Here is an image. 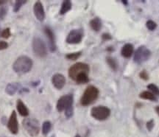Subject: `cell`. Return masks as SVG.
<instances>
[{
	"label": "cell",
	"mask_w": 159,
	"mask_h": 137,
	"mask_svg": "<svg viewBox=\"0 0 159 137\" xmlns=\"http://www.w3.org/2000/svg\"><path fill=\"white\" fill-rule=\"evenodd\" d=\"M33 61L29 57L22 55L18 57L13 63V69L18 74H25L29 72L33 67Z\"/></svg>",
	"instance_id": "obj_1"
},
{
	"label": "cell",
	"mask_w": 159,
	"mask_h": 137,
	"mask_svg": "<svg viewBox=\"0 0 159 137\" xmlns=\"http://www.w3.org/2000/svg\"><path fill=\"white\" fill-rule=\"evenodd\" d=\"M73 95L67 94L61 97L57 103V109L58 112L65 111V115L68 118L73 115Z\"/></svg>",
	"instance_id": "obj_2"
},
{
	"label": "cell",
	"mask_w": 159,
	"mask_h": 137,
	"mask_svg": "<svg viewBox=\"0 0 159 137\" xmlns=\"http://www.w3.org/2000/svg\"><path fill=\"white\" fill-rule=\"evenodd\" d=\"M99 95V90L95 86H89L85 89L81 97L80 103L83 106H89L97 100Z\"/></svg>",
	"instance_id": "obj_3"
},
{
	"label": "cell",
	"mask_w": 159,
	"mask_h": 137,
	"mask_svg": "<svg viewBox=\"0 0 159 137\" xmlns=\"http://www.w3.org/2000/svg\"><path fill=\"white\" fill-rule=\"evenodd\" d=\"M23 126L31 136H36L39 134L40 125L35 118H26L23 121Z\"/></svg>",
	"instance_id": "obj_4"
},
{
	"label": "cell",
	"mask_w": 159,
	"mask_h": 137,
	"mask_svg": "<svg viewBox=\"0 0 159 137\" xmlns=\"http://www.w3.org/2000/svg\"><path fill=\"white\" fill-rule=\"evenodd\" d=\"M89 66L86 63H77L70 67L69 70V75L72 80H75L76 77L81 73H89Z\"/></svg>",
	"instance_id": "obj_5"
},
{
	"label": "cell",
	"mask_w": 159,
	"mask_h": 137,
	"mask_svg": "<svg viewBox=\"0 0 159 137\" xmlns=\"http://www.w3.org/2000/svg\"><path fill=\"white\" fill-rule=\"evenodd\" d=\"M32 46H33V52L38 57H43L47 55V47H46L44 42L40 38H34L33 43H32Z\"/></svg>",
	"instance_id": "obj_6"
},
{
	"label": "cell",
	"mask_w": 159,
	"mask_h": 137,
	"mask_svg": "<svg viewBox=\"0 0 159 137\" xmlns=\"http://www.w3.org/2000/svg\"><path fill=\"white\" fill-rule=\"evenodd\" d=\"M91 116L97 120H105L110 116V109L105 106L94 107L91 109Z\"/></svg>",
	"instance_id": "obj_7"
},
{
	"label": "cell",
	"mask_w": 159,
	"mask_h": 137,
	"mask_svg": "<svg viewBox=\"0 0 159 137\" xmlns=\"http://www.w3.org/2000/svg\"><path fill=\"white\" fill-rule=\"evenodd\" d=\"M151 53L144 46H142L137 49L134 55V61L138 63H142L148 61L150 57Z\"/></svg>",
	"instance_id": "obj_8"
},
{
	"label": "cell",
	"mask_w": 159,
	"mask_h": 137,
	"mask_svg": "<svg viewBox=\"0 0 159 137\" xmlns=\"http://www.w3.org/2000/svg\"><path fill=\"white\" fill-rule=\"evenodd\" d=\"M83 32L80 30H73L69 33L66 38V42L71 44L79 43L83 39Z\"/></svg>",
	"instance_id": "obj_9"
},
{
	"label": "cell",
	"mask_w": 159,
	"mask_h": 137,
	"mask_svg": "<svg viewBox=\"0 0 159 137\" xmlns=\"http://www.w3.org/2000/svg\"><path fill=\"white\" fill-rule=\"evenodd\" d=\"M7 128L13 134H16L19 131V123H18L16 113L15 111H13L10 116L8 122H7Z\"/></svg>",
	"instance_id": "obj_10"
},
{
	"label": "cell",
	"mask_w": 159,
	"mask_h": 137,
	"mask_svg": "<svg viewBox=\"0 0 159 137\" xmlns=\"http://www.w3.org/2000/svg\"><path fill=\"white\" fill-rule=\"evenodd\" d=\"M33 11H34L35 17L40 21H43L45 19V12L43 10V7L41 2L38 1L35 3L33 7Z\"/></svg>",
	"instance_id": "obj_11"
},
{
	"label": "cell",
	"mask_w": 159,
	"mask_h": 137,
	"mask_svg": "<svg viewBox=\"0 0 159 137\" xmlns=\"http://www.w3.org/2000/svg\"><path fill=\"white\" fill-rule=\"evenodd\" d=\"M52 82L54 86L57 89H61L66 83V78L63 75L55 74L52 78Z\"/></svg>",
	"instance_id": "obj_12"
},
{
	"label": "cell",
	"mask_w": 159,
	"mask_h": 137,
	"mask_svg": "<svg viewBox=\"0 0 159 137\" xmlns=\"http://www.w3.org/2000/svg\"><path fill=\"white\" fill-rule=\"evenodd\" d=\"M44 32L47 35V36L49 39V48L52 52H54L56 49V45H55V36L53 34L52 31L48 27H46L44 30Z\"/></svg>",
	"instance_id": "obj_13"
},
{
	"label": "cell",
	"mask_w": 159,
	"mask_h": 137,
	"mask_svg": "<svg viewBox=\"0 0 159 137\" xmlns=\"http://www.w3.org/2000/svg\"><path fill=\"white\" fill-rule=\"evenodd\" d=\"M21 89V85L19 83H11L7 84V86L5 88V92L8 95H13Z\"/></svg>",
	"instance_id": "obj_14"
},
{
	"label": "cell",
	"mask_w": 159,
	"mask_h": 137,
	"mask_svg": "<svg viewBox=\"0 0 159 137\" xmlns=\"http://www.w3.org/2000/svg\"><path fill=\"white\" fill-rule=\"evenodd\" d=\"M17 110L21 116H27L29 114V111L22 101L19 100L17 102Z\"/></svg>",
	"instance_id": "obj_15"
},
{
	"label": "cell",
	"mask_w": 159,
	"mask_h": 137,
	"mask_svg": "<svg viewBox=\"0 0 159 137\" xmlns=\"http://www.w3.org/2000/svg\"><path fill=\"white\" fill-rule=\"evenodd\" d=\"M134 53V47L130 43L125 44L122 49V55L125 57H130Z\"/></svg>",
	"instance_id": "obj_16"
},
{
	"label": "cell",
	"mask_w": 159,
	"mask_h": 137,
	"mask_svg": "<svg viewBox=\"0 0 159 137\" xmlns=\"http://www.w3.org/2000/svg\"><path fill=\"white\" fill-rule=\"evenodd\" d=\"M89 80L88 73H81L78 76L76 77L75 81L78 83V84H84V83H88Z\"/></svg>",
	"instance_id": "obj_17"
},
{
	"label": "cell",
	"mask_w": 159,
	"mask_h": 137,
	"mask_svg": "<svg viewBox=\"0 0 159 137\" xmlns=\"http://www.w3.org/2000/svg\"><path fill=\"white\" fill-rule=\"evenodd\" d=\"M71 8V2L69 0H66L62 4V6H61V11H60V13L61 15L65 14L66 13L69 11H70Z\"/></svg>",
	"instance_id": "obj_18"
},
{
	"label": "cell",
	"mask_w": 159,
	"mask_h": 137,
	"mask_svg": "<svg viewBox=\"0 0 159 137\" xmlns=\"http://www.w3.org/2000/svg\"><path fill=\"white\" fill-rule=\"evenodd\" d=\"M91 27L95 31H99L102 27V23H101L100 19L98 18H95L90 21Z\"/></svg>",
	"instance_id": "obj_19"
},
{
	"label": "cell",
	"mask_w": 159,
	"mask_h": 137,
	"mask_svg": "<svg viewBox=\"0 0 159 137\" xmlns=\"http://www.w3.org/2000/svg\"><path fill=\"white\" fill-rule=\"evenodd\" d=\"M141 98L145 99V100H156V97L154 94L150 91H144V92L141 93L140 95Z\"/></svg>",
	"instance_id": "obj_20"
},
{
	"label": "cell",
	"mask_w": 159,
	"mask_h": 137,
	"mask_svg": "<svg viewBox=\"0 0 159 137\" xmlns=\"http://www.w3.org/2000/svg\"><path fill=\"white\" fill-rule=\"evenodd\" d=\"M51 123L49 121H46L43 122L42 127V132L43 135H47L49 134V132L51 130Z\"/></svg>",
	"instance_id": "obj_21"
},
{
	"label": "cell",
	"mask_w": 159,
	"mask_h": 137,
	"mask_svg": "<svg viewBox=\"0 0 159 137\" xmlns=\"http://www.w3.org/2000/svg\"><path fill=\"white\" fill-rule=\"evenodd\" d=\"M27 3V1H16L15 2V5L13 6V11L14 12H18L22 7L24 4Z\"/></svg>",
	"instance_id": "obj_22"
},
{
	"label": "cell",
	"mask_w": 159,
	"mask_h": 137,
	"mask_svg": "<svg viewBox=\"0 0 159 137\" xmlns=\"http://www.w3.org/2000/svg\"><path fill=\"white\" fill-rule=\"evenodd\" d=\"M107 62H108L109 66H110L111 68L114 69V70H116L117 68V63L114 59L111 58V57H108V58H107Z\"/></svg>",
	"instance_id": "obj_23"
},
{
	"label": "cell",
	"mask_w": 159,
	"mask_h": 137,
	"mask_svg": "<svg viewBox=\"0 0 159 137\" xmlns=\"http://www.w3.org/2000/svg\"><path fill=\"white\" fill-rule=\"evenodd\" d=\"M81 53H71V54H68L66 55V58L69 59V60H72L75 61L76 59L78 58V57L80 56Z\"/></svg>",
	"instance_id": "obj_24"
},
{
	"label": "cell",
	"mask_w": 159,
	"mask_h": 137,
	"mask_svg": "<svg viewBox=\"0 0 159 137\" xmlns=\"http://www.w3.org/2000/svg\"><path fill=\"white\" fill-rule=\"evenodd\" d=\"M148 88L150 89L151 91H152V94L159 95V89L156 86V85L150 84V85H148Z\"/></svg>",
	"instance_id": "obj_25"
},
{
	"label": "cell",
	"mask_w": 159,
	"mask_h": 137,
	"mask_svg": "<svg viewBox=\"0 0 159 137\" xmlns=\"http://www.w3.org/2000/svg\"><path fill=\"white\" fill-rule=\"evenodd\" d=\"M146 25H147V27H148V28L150 30H154L156 29V27H157L156 23L155 22V21H152V20L148 21V22H147Z\"/></svg>",
	"instance_id": "obj_26"
},
{
	"label": "cell",
	"mask_w": 159,
	"mask_h": 137,
	"mask_svg": "<svg viewBox=\"0 0 159 137\" xmlns=\"http://www.w3.org/2000/svg\"><path fill=\"white\" fill-rule=\"evenodd\" d=\"M1 36L4 39H8L11 36V30H10V28L7 27V28L3 30L2 32L1 33Z\"/></svg>",
	"instance_id": "obj_27"
},
{
	"label": "cell",
	"mask_w": 159,
	"mask_h": 137,
	"mask_svg": "<svg viewBox=\"0 0 159 137\" xmlns=\"http://www.w3.org/2000/svg\"><path fill=\"white\" fill-rule=\"evenodd\" d=\"M7 13V8L6 7H2L0 8V20L3 19Z\"/></svg>",
	"instance_id": "obj_28"
},
{
	"label": "cell",
	"mask_w": 159,
	"mask_h": 137,
	"mask_svg": "<svg viewBox=\"0 0 159 137\" xmlns=\"http://www.w3.org/2000/svg\"><path fill=\"white\" fill-rule=\"evenodd\" d=\"M8 47V43L6 41H0V50H3V49H7Z\"/></svg>",
	"instance_id": "obj_29"
},
{
	"label": "cell",
	"mask_w": 159,
	"mask_h": 137,
	"mask_svg": "<svg viewBox=\"0 0 159 137\" xmlns=\"http://www.w3.org/2000/svg\"><path fill=\"white\" fill-rule=\"evenodd\" d=\"M140 77H141V78H142L143 80H148L149 77H148V74L147 73V71H144V70L142 71V72L140 73Z\"/></svg>",
	"instance_id": "obj_30"
},
{
	"label": "cell",
	"mask_w": 159,
	"mask_h": 137,
	"mask_svg": "<svg viewBox=\"0 0 159 137\" xmlns=\"http://www.w3.org/2000/svg\"><path fill=\"white\" fill-rule=\"evenodd\" d=\"M153 126H154L153 120H150V122H148V123H147V128H148L149 130H152V128H153Z\"/></svg>",
	"instance_id": "obj_31"
},
{
	"label": "cell",
	"mask_w": 159,
	"mask_h": 137,
	"mask_svg": "<svg viewBox=\"0 0 159 137\" xmlns=\"http://www.w3.org/2000/svg\"><path fill=\"white\" fill-rule=\"evenodd\" d=\"M102 39L104 40H108V39H111V37L109 34H103L102 35Z\"/></svg>",
	"instance_id": "obj_32"
},
{
	"label": "cell",
	"mask_w": 159,
	"mask_h": 137,
	"mask_svg": "<svg viewBox=\"0 0 159 137\" xmlns=\"http://www.w3.org/2000/svg\"><path fill=\"white\" fill-rule=\"evenodd\" d=\"M156 112H157V114H158L159 115V106H158V107H156Z\"/></svg>",
	"instance_id": "obj_33"
},
{
	"label": "cell",
	"mask_w": 159,
	"mask_h": 137,
	"mask_svg": "<svg viewBox=\"0 0 159 137\" xmlns=\"http://www.w3.org/2000/svg\"><path fill=\"white\" fill-rule=\"evenodd\" d=\"M5 1H0V5H3V4H5Z\"/></svg>",
	"instance_id": "obj_34"
},
{
	"label": "cell",
	"mask_w": 159,
	"mask_h": 137,
	"mask_svg": "<svg viewBox=\"0 0 159 137\" xmlns=\"http://www.w3.org/2000/svg\"><path fill=\"white\" fill-rule=\"evenodd\" d=\"M75 137H80V136H79V135H77V136Z\"/></svg>",
	"instance_id": "obj_35"
},
{
	"label": "cell",
	"mask_w": 159,
	"mask_h": 137,
	"mask_svg": "<svg viewBox=\"0 0 159 137\" xmlns=\"http://www.w3.org/2000/svg\"><path fill=\"white\" fill-rule=\"evenodd\" d=\"M0 137H6V136H0Z\"/></svg>",
	"instance_id": "obj_36"
}]
</instances>
